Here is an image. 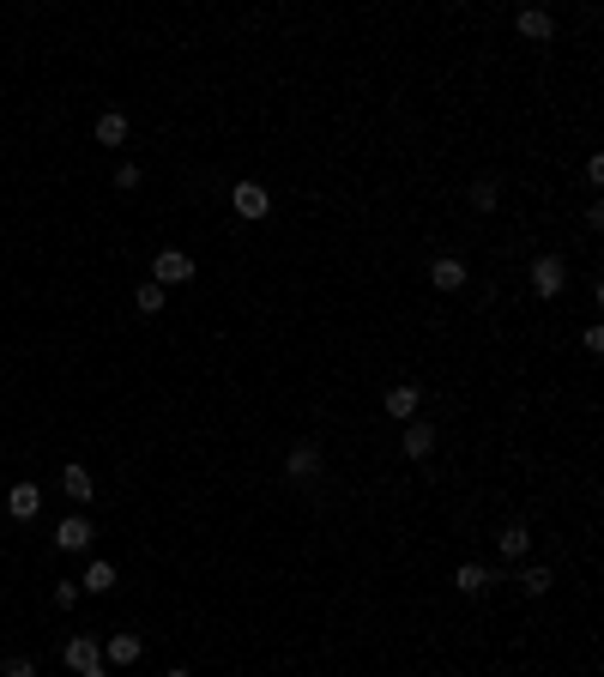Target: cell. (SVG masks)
I'll list each match as a JSON object with an SVG mask.
<instances>
[{
	"label": "cell",
	"instance_id": "cell-1",
	"mask_svg": "<svg viewBox=\"0 0 604 677\" xmlns=\"http://www.w3.org/2000/svg\"><path fill=\"white\" fill-rule=\"evenodd\" d=\"M60 659H67L79 677H109V665H103V647H97L91 635H73L67 647H60Z\"/></svg>",
	"mask_w": 604,
	"mask_h": 677
},
{
	"label": "cell",
	"instance_id": "cell-6",
	"mask_svg": "<svg viewBox=\"0 0 604 677\" xmlns=\"http://www.w3.org/2000/svg\"><path fill=\"white\" fill-rule=\"evenodd\" d=\"M91 538H97V533H91V520H85V515H67V520L55 526V551H85Z\"/></svg>",
	"mask_w": 604,
	"mask_h": 677
},
{
	"label": "cell",
	"instance_id": "cell-21",
	"mask_svg": "<svg viewBox=\"0 0 604 677\" xmlns=\"http://www.w3.org/2000/svg\"><path fill=\"white\" fill-rule=\"evenodd\" d=\"M0 677H37V665H31V659H19V654H13V659H6V665H0Z\"/></svg>",
	"mask_w": 604,
	"mask_h": 677
},
{
	"label": "cell",
	"instance_id": "cell-2",
	"mask_svg": "<svg viewBox=\"0 0 604 677\" xmlns=\"http://www.w3.org/2000/svg\"><path fill=\"white\" fill-rule=\"evenodd\" d=\"M151 273H158L151 284H163V291H169V284H188L194 273H200V266H194V255H181V248H158V260H151Z\"/></svg>",
	"mask_w": 604,
	"mask_h": 677
},
{
	"label": "cell",
	"instance_id": "cell-13",
	"mask_svg": "<svg viewBox=\"0 0 604 677\" xmlns=\"http://www.w3.org/2000/svg\"><path fill=\"white\" fill-rule=\"evenodd\" d=\"M520 37L544 42V37H550V13H538V6H526V13H520Z\"/></svg>",
	"mask_w": 604,
	"mask_h": 677
},
{
	"label": "cell",
	"instance_id": "cell-4",
	"mask_svg": "<svg viewBox=\"0 0 604 677\" xmlns=\"http://www.w3.org/2000/svg\"><path fill=\"white\" fill-rule=\"evenodd\" d=\"M230 206H236L242 218H266V212H272V194H266L261 181H236V188H230Z\"/></svg>",
	"mask_w": 604,
	"mask_h": 677
},
{
	"label": "cell",
	"instance_id": "cell-16",
	"mask_svg": "<svg viewBox=\"0 0 604 677\" xmlns=\"http://www.w3.org/2000/svg\"><path fill=\"white\" fill-rule=\"evenodd\" d=\"M109 587H115V569H109V562H91V569H85V593H109Z\"/></svg>",
	"mask_w": 604,
	"mask_h": 677
},
{
	"label": "cell",
	"instance_id": "cell-24",
	"mask_svg": "<svg viewBox=\"0 0 604 677\" xmlns=\"http://www.w3.org/2000/svg\"><path fill=\"white\" fill-rule=\"evenodd\" d=\"M163 677H188V672H163Z\"/></svg>",
	"mask_w": 604,
	"mask_h": 677
},
{
	"label": "cell",
	"instance_id": "cell-8",
	"mask_svg": "<svg viewBox=\"0 0 604 677\" xmlns=\"http://www.w3.org/2000/svg\"><path fill=\"white\" fill-rule=\"evenodd\" d=\"M284 472H290V478H315V472H321V448H315V441H297L290 459H284Z\"/></svg>",
	"mask_w": 604,
	"mask_h": 677
},
{
	"label": "cell",
	"instance_id": "cell-18",
	"mask_svg": "<svg viewBox=\"0 0 604 677\" xmlns=\"http://www.w3.org/2000/svg\"><path fill=\"white\" fill-rule=\"evenodd\" d=\"M133 309H140V315H158L163 309V284H140V291H133Z\"/></svg>",
	"mask_w": 604,
	"mask_h": 677
},
{
	"label": "cell",
	"instance_id": "cell-12",
	"mask_svg": "<svg viewBox=\"0 0 604 677\" xmlns=\"http://www.w3.org/2000/svg\"><path fill=\"white\" fill-rule=\"evenodd\" d=\"M429 448H435V430H429V423H405V454L423 459Z\"/></svg>",
	"mask_w": 604,
	"mask_h": 677
},
{
	"label": "cell",
	"instance_id": "cell-20",
	"mask_svg": "<svg viewBox=\"0 0 604 677\" xmlns=\"http://www.w3.org/2000/svg\"><path fill=\"white\" fill-rule=\"evenodd\" d=\"M520 587H526L532 598H538V593H550V569H526V575H520Z\"/></svg>",
	"mask_w": 604,
	"mask_h": 677
},
{
	"label": "cell",
	"instance_id": "cell-22",
	"mask_svg": "<svg viewBox=\"0 0 604 677\" xmlns=\"http://www.w3.org/2000/svg\"><path fill=\"white\" fill-rule=\"evenodd\" d=\"M581 345H586V351H592V357H599V351H604V327H599V320H592V327H586V333H581Z\"/></svg>",
	"mask_w": 604,
	"mask_h": 677
},
{
	"label": "cell",
	"instance_id": "cell-17",
	"mask_svg": "<svg viewBox=\"0 0 604 677\" xmlns=\"http://www.w3.org/2000/svg\"><path fill=\"white\" fill-rule=\"evenodd\" d=\"M127 140V121L121 116H97V145H121Z\"/></svg>",
	"mask_w": 604,
	"mask_h": 677
},
{
	"label": "cell",
	"instance_id": "cell-5",
	"mask_svg": "<svg viewBox=\"0 0 604 677\" xmlns=\"http://www.w3.org/2000/svg\"><path fill=\"white\" fill-rule=\"evenodd\" d=\"M6 515L13 520H37L42 515V490L37 484H13V490H6Z\"/></svg>",
	"mask_w": 604,
	"mask_h": 677
},
{
	"label": "cell",
	"instance_id": "cell-7",
	"mask_svg": "<svg viewBox=\"0 0 604 677\" xmlns=\"http://www.w3.org/2000/svg\"><path fill=\"white\" fill-rule=\"evenodd\" d=\"M145 647H140V635L133 629H121V635H109V647H103V665H133Z\"/></svg>",
	"mask_w": 604,
	"mask_h": 677
},
{
	"label": "cell",
	"instance_id": "cell-15",
	"mask_svg": "<svg viewBox=\"0 0 604 677\" xmlns=\"http://www.w3.org/2000/svg\"><path fill=\"white\" fill-rule=\"evenodd\" d=\"M453 587H460V593H483V587H490V575H483L478 562H460V575H453Z\"/></svg>",
	"mask_w": 604,
	"mask_h": 677
},
{
	"label": "cell",
	"instance_id": "cell-9",
	"mask_svg": "<svg viewBox=\"0 0 604 677\" xmlns=\"http://www.w3.org/2000/svg\"><path fill=\"white\" fill-rule=\"evenodd\" d=\"M60 490H67L73 502H91V496H97V484H91V472H85V466H67V472H60Z\"/></svg>",
	"mask_w": 604,
	"mask_h": 677
},
{
	"label": "cell",
	"instance_id": "cell-19",
	"mask_svg": "<svg viewBox=\"0 0 604 677\" xmlns=\"http://www.w3.org/2000/svg\"><path fill=\"white\" fill-rule=\"evenodd\" d=\"M471 206H478V212H490V206H496V181H490V176L471 181Z\"/></svg>",
	"mask_w": 604,
	"mask_h": 677
},
{
	"label": "cell",
	"instance_id": "cell-23",
	"mask_svg": "<svg viewBox=\"0 0 604 677\" xmlns=\"http://www.w3.org/2000/svg\"><path fill=\"white\" fill-rule=\"evenodd\" d=\"M79 598V580H55V605H73Z\"/></svg>",
	"mask_w": 604,
	"mask_h": 677
},
{
	"label": "cell",
	"instance_id": "cell-14",
	"mask_svg": "<svg viewBox=\"0 0 604 677\" xmlns=\"http://www.w3.org/2000/svg\"><path fill=\"white\" fill-rule=\"evenodd\" d=\"M496 544H502V557H508V562H520V557H526V544H532V533H526V526H508Z\"/></svg>",
	"mask_w": 604,
	"mask_h": 677
},
{
	"label": "cell",
	"instance_id": "cell-11",
	"mask_svg": "<svg viewBox=\"0 0 604 677\" xmlns=\"http://www.w3.org/2000/svg\"><path fill=\"white\" fill-rule=\"evenodd\" d=\"M417 387H387V412H393V418H405V423H411V418H417Z\"/></svg>",
	"mask_w": 604,
	"mask_h": 677
},
{
	"label": "cell",
	"instance_id": "cell-10",
	"mask_svg": "<svg viewBox=\"0 0 604 677\" xmlns=\"http://www.w3.org/2000/svg\"><path fill=\"white\" fill-rule=\"evenodd\" d=\"M429 284H435V291H465V266L460 260H435V266H429Z\"/></svg>",
	"mask_w": 604,
	"mask_h": 677
},
{
	"label": "cell",
	"instance_id": "cell-3",
	"mask_svg": "<svg viewBox=\"0 0 604 677\" xmlns=\"http://www.w3.org/2000/svg\"><path fill=\"white\" fill-rule=\"evenodd\" d=\"M532 291H538V297H563V291H568L563 255H538V260H532Z\"/></svg>",
	"mask_w": 604,
	"mask_h": 677
}]
</instances>
